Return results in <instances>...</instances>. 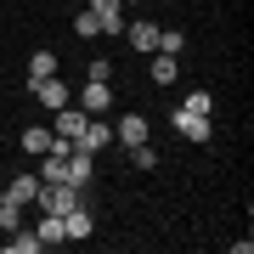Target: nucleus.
<instances>
[{
    "label": "nucleus",
    "instance_id": "nucleus-1",
    "mask_svg": "<svg viewBox=\"0 0 254 254\" xmlns=\"http://www.w3.org/2000/svg\"><path fill=\"white\" fill-rule=\"evenodd\" d=\"M34 203L46 209V215H68V209L79 203V187H68V181H40V192H34Z\"/></svg>",
    "mask_w": 254,
    "mask_h": 254
},
{
    "label": "nucleus",
    "instance_id": "nucleus-2",
    "mask_svg": "<svg viewBox=\"0 0 254 254\" xmlns=\"http://www.w3.org/2000/svg\"><path fill=\"white\" fill-rule=\"evenodd\" d=\"M170 125L181 130V136H187L192 147H203V141H215V125H209V113H192V108H175V113H170Z\"/></svg>",
    "mask_w": 254,
    "mask_h": 254
},
{
    "label": "nucleus",
    "instance_id": "nucleus-3",
    "mask_svg": "<svg viewBox=\"0 0 254 254\" xmlns=\"http://www.w3.org/2000/svg\"><path fill=\"white\" fill-rule=\"evenodd\" d=\"M28 91H34V102H40V108H68V102H73V91H68V79H57V73H46V79H28Z\"/></svg>",
    "mask_w": 254,
    "mask_h": 254
},
{
    "label": "nucleus",
    "instance_id": "nucleus-4",
    "mask_svg": "<svg viewBox=\"0 0 254 254\" xmlns=\"http://www.w3.org/2000/svg\"><path fill=\"white\" fill-rule=\"evenodd\" d=\"M85 119H91V113H85L79 102H68V108H57V125H51V136L73 147V141H79V130H85Z\"/></svg>",
    "mask_w": 254,
    "mask_h": 254
},
{
    "label": "nucleus",
    "instance_id": "nucleus-5",
    "mask_svg": "<svg viewBox=\"0 0 254 254\" xmlns=\"http://www.w3.org/2000/svg\"><path fill=\"white\" fill-rule=\"evenodd\" d=\"M91 175H96V164L85 147H68V158H63V181L68 187H91Z\"/></svg>",
    "mask_w": 254,
    "mask_h": 254
},
{
    "label": "nucleus",
    "instance_id": "nucleus-6",
    "mask_svg": "<svg viewBox=\"0 0 254 254\" xmlns=\"http://www.w3.org/2000/svg\"><path fill=\"white\" fill-rule=\"evenodd\" d=\"M125 40L136 51H158V23L153 17H136V23H125Z\"/></svg>",
    "mask_w": 254,
    "mask_h": 254
},
{
    "label": "nucleus",
    "instance_id": "nucleus-7",
    "mask_svg": "<svg viewBox=\"0 0 254 254\" xmlns=\"http://www.w3.org/2000/svg\"><path fill=\"white\" fill-rule=\"evenodd\" d=\"M91 11L108 34H125V0H91Z\"/></svg>",
    "mask_w": 254,
    "mask_h": 254
},
{
    "label": "nucleus",
    "instance_id": "nucleus-8",
    "mask_svg": "<svg viewBox=\"0 0 254 254\" xmlns=\"http://www.w3.org/2000/svg\"><path fill=\"white\" fill-rule=\"evenodd\" d=\"M63 232H68V243H79V237H91V232H96L91 209H85V203H73L68 215H63Z\"/></svg>",
    "mask_w": 254,
    "mask_h": 254
},
{
    "label": "nucleus",
    "instance_id": "nucleus-9",
    "mask_svg": "<svg viewBox=\"0 0 254 254\" xmlns=\"http://www.w3.org/2000/svg\"><path fill=\"white\" fill-rule=\"evenodd\" d=\"M113 141H119V147H136V141H147V119H141V113H125V119L113 125Z\"/></svg>",
    "mask_w": 254,
    "mask_h": 254
},
{
    "label": "nucleus",
    "instance_id": "nucleus-10",
    "mask_svg": "<svg viewBox=\"0 0 254 254\" xmlns=\"http://www.w3.org/2000/svg\"><path fill=\"white\" fill-rule=\"evenodd\" d=\"M73 102H79L85 113H108V102H113V96H108V85H102V79H85V91L73 96Z\"/></svg>",
    "mask_w": 254,
    "mask_h": 254
},
{
    "label": "nucleus",
    "instance_id": "nucleus-11",
    "mask_svg": "<svg viewBox=\"0 0 254 254\" xmlns=\"http://www.w3.org/2000/svg\"><path fill=\"white\" fill-rule=\"evenodd\" d=\"M51 147H68V141L51 136V125H28L23 130V153H51Z\"/></svg>",
    "mask_w": 254,
    "mask_h": 254
},
{
    "label": "nucleus",
    "instance_id": "nucleus-12",
    "mask_svg": "<svg viewBox=\"0 0 254 254\" xmlns=\"http://www.w3.org/2000/svg\"><path fill=\"white\" fill-rule=\"evenodd\" d=\"M46 243H40V232H23V226H11V237H6V254H40Z\"/></svg>",
    "mask_w": 254,
    "mask_h": 254
},
{
    "label": "nucleus",
    "instance_id": "nucleus-13",
    "mask_svg": "<svg viewBox=\"0 0 254 254\" xmlns=\"http://www.w3.org/2000/svg\"><path fill=\"white\" fill-rule=\"evenodd\" d=\"M34 192H40V175H17L0 198H11V203H34Z\"/></svg>",
    "mask_w": 254,
    "mask_h": 254
},
{
    "label": "nucleus",
    "instance_id": "nucleus-14",
    "mask_svg": "<svg viewBox=\"0 0 254 254\" xmlns=\"http://www.w3.org/2000/svg\"><path fill=\"white\" fill-rule=\"evenodd\" d=\"M40 243H68V232H63V215H40Z\"/></svg>",
    "mask_w": 254,
    "mask_h": 254
},
{
    "label": "nucleus",
    "instance_id": "nucleus-15",
    "mask_svg": "<svg viewBox=\"0 0 254 254\" xmlns=\"http://www.w3.org/2000/svg\"><path fill=\"white\" fill-rule=\"evenodd\" d=\"M181 46H187L181 28H158V51H164V57H181Z\"/></svg>",
    "mask_w": 254,
    "mask_h": 254
},
{
    "label": "nucleus",
    "instance_id": "nucleus-16",
    "mask_svg": "<svg viewBox=\"0 0 254 254\" xmlns=\"http://www.w3.org/2000/svg\"><path fill=\"white\" fill-rule=\"evenodd\" d=\"M46 73H57V57L51 51H34V57H28V79H46Z\"/></svg>",
    "mask_w": 254,
    "mask_h": 254
},
{
    "label": "nucleus",
    "instance_id": "nucleus-17",
    "mask_svg": "<svg viewBox=\"0 0 254 254\" xmlns=\"http://www.w3.org/2000/svg\"><path fill=\"white\" fill-rule=\"evenodd\" d=\"M130 164H136V170H153V164H158V147L153 141H136V147H130Z\"/></svg>",
    "mask_w": 254,
    "mask_h": 254
},
{
    "label": "nucleus",
    "instance_id": "nucleus-18",
    "mask_svg": "<svg viewBox=\"0 0 254 254\" xmlns=\"http://www.w3.org/2000/svg\"><path fill=\"white\" fill-rule=\"evenodd\" d=\"M73 34H79V40H91V34H102V23H96V11H91V6H85L79 17H73Z\"/></svg>",
    "mask_w": 254,
    "mask_h": 254
},
{
    "label": "nucleus",
    "instance_id": "nucleus-19",
    "mask_svg": "<svg viewBox=\"0 0 254 254\" xmlns=\"http://www.w3.org/2000/svg\"><path fill=\"white\" fill-rule=\"evenodd\" d=\"M170 79H175V57L158 51V57H153V85H170Z\"/></svg>",
    "mask_w": 254,
    "mask_h": 254
},
{
    "label": "nucleus",
    "instance_id": "nucleus-20",
    "mask_svg": "<svg viewBox=\"0 0 254 254\" xmlns=\"http://www.w3.org/2000/svg\"><path fill=\"white\" fill-rule=\"evenodd\" d=\"M0 226H23V203H11V198H0Z\"/></svg>",
    "mask_w": 254,
    "mask_h": 254
},
{
    "label": "nucleus",
    "instance_id": "nucleus-21",
    "mask_svg": "<svg viewBox=\"0 0 254 254\" xmlns=\"http://www.w3.org/2000/svg\"><path fill=\"white\" fill-rule=\"evenodd\" d=\"M181 108H192V113H215V96H209V91H192Z\"/></svg>",
    "mask_w": 254,
    "mask_h": 254
},
{
    "label": "nucleus",
    "instance_id": "nucleus-22",
    "mask_svg": "<svg viewBox=\"0 0 254 254\" xmlns=\"http://www.w3.org/2000/svg\"><path fill=\"white\" fill-rule=\"evenodd\" d=\"M125 6H141V0H125Z\"/></svg>",
    "mask_w": 254,
    "mask_h": 254
}]
</instances>
